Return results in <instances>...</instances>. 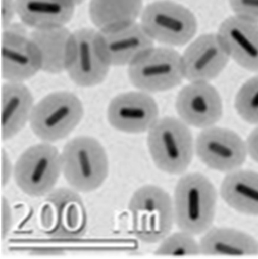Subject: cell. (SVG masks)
<instances>
[{"mask_svg": "<svg viewBox=\"0 0 258 259\" xmlns=\"http://www.w3.org/2000/svg\"><path fill=\"white\" fill-rule=\"evenodd\" d=\"M217 200L215 186L206 176L197 172L182 176L173 200L178 229L194 236L204 234L214 222Z\"/></svg>", "mask_w": 258, "mask_h": 259, "instance_id": "cell-1", "label": "cell"}, {"mask_svg": "<svg viewBox=\"0 0 258 259\" xmlns=\"http://www.w3.org/2000/svg\"><path fill=\"white\" fill-rule=\"evenodd\" d=\"M61 155L65 180L78 192H93L108 178V155L101 144L93 137L73 138L65 144Z\"/></svg>", "mask_w": 258, "mask_h": 259, "instance_id": "cell-2", "label": "cell"}, {"mask_svg": "<svg viewBox=\"0 0 258 259\" xmlns=\"http://www.w3.org/2000/svg\"><path fill=\"white\" fill-rule=\"evenodd\" d=\"M147 143L154 165L168 174H184L193 158L195 146L191 131L175 117L158 119L148 131Z\"/></svg>", "mask_w": 258, "mask_h": 259, "instance_id": "cell-3", "label": "cell"}, {"mask_svg": "<svg viewBox=\"0 0 258 259\" xmlns=\"http://www.w3.org/2000/svg\"><path fill=\"white\" fill-rule=\"evenodd\" d=\"M133 230L142 242L156 244L170 234L175 223L174 203L169 193L153 185L142 186L129 203Z\"/></svg>", "mask_w": 258, "mask_h": 259, "instance_id": "cell-4", "label": "cell"}, {"mask_svg": "<svg viewBox=\"0 0 258 259\" xmlns=\"http://www.w3.org/2000/svg\"><path fill=\"white\" fill-rule=\"evenodd\" d=\"M83 115V106L76 96L57 92L44 97L34 105L30 126L41 140L53 143L70 135Z\"/></svg>", "mask_w": 258, "mask_h": 259, "instance_id": "cell-5", "label": "cell"}, {"mask_svg": "<svg viewBox=\"0 0 258 259\" xmlns=\"http://www.w3.org/2000/svg\"><path fill=\"white\" fill-rule=\"evenodd\" d=\"M61 172V154L57 147L46 142L27 148L17 160L13 170L17 186L32 197L49 194Z\"/></svg>", "mask_w": 258, "mask_h": 259, "instance_id": "cell-6", "label": "cell"}, {"mask_svg": "<svg viewBox=\"0 0 258 259\" xmlns=\"http://www.w3.org/2000/svg\"><path fill=\"white\" fill-rule=\"evenodd\" d=\"M140 24L154 41L170 47L190 42L198 27L197 19L190 10L165 0L147 6L141 14Z\"/></svg>", "mask_w": 258, "mask_h": 259, "instance_id": "cell-7", "label": "cell"}, {"mask_svg": "<svg viewBox=\"0 0 258 259\" xmlns=\"http://www.w3.org/2000/svg\"><path fill=\"white\" fill-rule=\"evenodd\" d=\"M128 76L142 92L168 91L184 78L181 55L171 48L153 47L129 65Z\"/></svg>", "mask_w": 258, "mask_h": 259, "instance_id": "cell-8", "label": "cell"}, {"mask_svg": "<svg viewBox=\"0 0 258 259\" xmlns=\"http://www.w3.org/2000/svg\"><path fill=\"white\" fill-rule=\"evenodd\" d=\"M194 146L202 163L213 170L226 174L241 167L247 155L246 144L242 138L224 127L213 126L203 129Z\"/></svg>", "mask_w": 258, "mask_h": 259, "instance_id": "cell-9", "label": "cell"}, {"mask_svg": "<svg viewBox=\"0 0 258 259\" xmlns=\"http://www.w3.org/2000/svg\"><path fill=\"white\" fill-rule=\"evenodd\" d=\"M97 36V30L87 27L72 32L66 72L81 87L100 84L109 73L110 66L99 50Z\"/></svg>", "mask_w": 258, "mask_h": 259, "instance_id": "cell-10", "label": "cell"}, {"mask_svg": "<svg viewBox=\"0 0 258 259\" xmlns=\"http://www.w3.org/2000/svg\"><path fill=\"white\" fill-rule=\"evenodd\" d=\"M97 37L99 50L110 67L129 66L154 47V40L140 23L112 30H97Z\"/></svg>", "mask_w": 258, "mask_h": 259, "instance_id": "cell-11", "label": "cell"}, {"mask_svg": "<svg viewBox=\"0 0 258 259\" xmlns=\"http://www.w3.org/2000/svg\"><path fill=\"white\" fill-rule=\"evenodd\" d=\"M159 110L146 92H128L115 97L108 109L109 122L115 129L129 134L149 131L156 123Z\"/></svg>", "mask_w": 258, "mask_h": 259, "instance_id": "cell-12", "label": "cell"}, {"mask_svg": "<svg viewBox=\"0 0 258 259\" xmlns=\"http://www.w3.org/2000/svg\"><path fill=\"white\" fill-rule=\"evenodd\" d=\"M184 78L191 82H209L221 73L230 57L218 34H202L181 55Z\"/></svg>", "mask_w": 258, "mask_h": 259, "instance_id": "cell-13", "label": "cell"}, {"mask_svg": "<svg viewBox=\"0 0 258 259\" xmlns=\"http://www.w3.org/2000/svg\"><path fill=\"white\" fill-rule=\"evenodd\" d=\"M176 109L182 121L198 128L214 126L223 115L219 93L208 82H191L182 89L177 97Z\"/></svg>", "mask_w": 258, "mask_h": 259, "instance_id": "cell-14", "label": "cell"}, {"mask_svg": "<svg viewBox=\"0 0 258 259\" xmlns=\"http://www.w3.org/2000/svg\"><path fill=\"white\" fill-rule=\"evenodd\" d=\"M42 70L39 51L28 35L9 29L2 39V74L8 82H23Z\"/></svg>", "mask_w": 258, "mask_h": 259, "instance_id": "cell-15", "label": "cell"}, {"mask_svg": "<svg viewBox=\"0 0 258 259\" xmlns=\"http://www.w3.org/2000/svg\"><path fill=\"white\" fill-rule=\"evenodd\" d=\"M44 201L49 203L53 212V226L47 234L58 238L83 236L87 230V215L78 192L72 188L54 189Z\"/></svg>", "mask_w": 258, "mask_h": 259, "instance_id": "cell-16", "label": "cell"}, {"mask_svg": "<svg viewBox=\"0 0 258 259\" xmlns=\"http://www.w3.org/2000/svg\"><path fill=\"white\" fill-rule=\"evenodd\" d=\"M217 34L230 58L246 70L258 72V23L235 15L222 22Z\"/></svg>", "mask_w": 258, "mask_h": 259, "instance_id": "cell-17", "label": "cell"}, {"mask_svg": "<svg viewBox=\"0 0 258 259\" xmlns=\"http://www.w3.org/2000/svg\"><path fill=\"white\" fill-rule=\"evenodd\" d=\"M17 16L32 29L66 26L73 17L75 0H16Z\"/></svg>", "mask_w": 258, "mask_h": 259, "instance_id": "cell-18", "label": "cell"}, {"mask_svg": "<svg viewBox=\"0 0 258 259\" xmlns=\"http://www.w3.org/2000/svg\"><path fill=\"white\" fill-rule=\"evenodd\" d=\"M32 93L23 82H7L2 90L1 125L3 141L20 133L29 122L34 108Z\"/></svg>", "mask_w": 258, "mask_h": 259, "instance_id": "cell-19", "label": "cell"}, {"mask_svg": "<svg viewBox=\"0 0 258 259\" xmlns=\"http://www.w3.org/2000/svg\"><path fill=\"white\" fill-rule=\"evenodd\" d=\"M72 36L66 26L31 31L29 36L39 51L42 71L53 74L66 71Z\"/></svg>", "mask_w": 258, "mask_h": 259, "instance_id": "cell-20", "label": "cell"}, {"mask_svg": "<svg viewBox=\"0 0 258 259\" xmlns=\"http://www.w3.org/2000/svg\"><path fill=\"white\" fill-rule=\"evenodd\" d=\"M199 246L200 254L207 256L258 255V241L255 238L230 228L210 229L199 240Z\"/></svg>", "mask_w": 258, "mask_h": 259, "instance_id": "cell-21", "label": "cell"}, {"mask_svg": "<svg viewBox=\"0 0 258 259\" xmlns=\"http://www.w3.org/2000/svg\"><path fill=\"white\" fill-rule=\"evenodd\" d=\"M220 195L236 211L258 216V172L240 169L229 172L222 183Z\"/></svg>", "mask_w": 258, "mask_h": 259, "instance_id": "cell-22", "label": "cell"}, {"mask_svg": "<svg viewBox=\"0 0 258 259\" xmlns=\"http://www.w3.org/2000/svg\"><path fill=\"white\" fill-rule=\"evenodd\" d=\"M143 11L142 0H90L89 16L99 31L136 22Z\"/></svg>", "mask_w": 258, "mask_h": 259, "instance_id": "cell-23", "label": "cell"}, {"mask_svg": "<svg viewBox=\"0 0 258 259\" xmlns=\"http://www.w3.org/2000/svg\"><path fill=\"white\" fill-rule=\"evenodd\" d=\"M200 254L199 243L194 236L183 231L168 235L154 252L157 256H195Z\"/></svg>", "mask_w": 258, "mask_h": 259, "instance_id": "cell-24", "label": "cell"}, {"mask_svg": "<svg viewBox=\"0 0 258 259\" xmlns=\"http://www.w3.org/2000/svg\"><path fill=\"white\" fill-rule=\"evenodd\" d=\"M235 106L245 121L258 125V76L246 81L237 92Z\"/></svg>", "mask_w": 258, "mask_h": 259, "instance_id": "cell-25", "label": "cell"}, {"mask_svg": "<svg viewBox=\"0 0 258 259\" xmlns=\"http://www.w3.org/2000/svg\"><path fill=\"white\" fill-rule=\"evenodd\" d=\"M235 16L258 23V0H229Z\"/></svg>", "mask_w": 258, "mask_h": 259, "instance_id": "cell-26", "label": "cell"}, {"mask_svg": "<svg viewBox=\"0 0 258 259\" xmlns=\"http://www.w3.org/2000/svg\"><path fill=\"white\" fill-rule=\"evenodd\" d=\"M17 15L16 0H2V23L4 30L12 26Z\"/></svg>", "mask_w": 258, "mask_h": 259, "instance_id": "cell-27", "label": "cell"}, {"mask_svg": "<svg viewBox=\"0 0 258 259\" xmlns=\"http://www.w3.org/2000/svg\"><path fill=\"white\" fill-rule=\"evenodd\" d=\"M12 211L7 199L3 197L2 200V236L3 239L6 238L12 226Z\"/></svg>", "mask_w": 258, "mask_h": 259, "instance_id": "cell-28", "label": "cell"}, {"mask_svg": "<svg viewBox=\"0 0 258 259\" xmlns=\"http://www.w3.org/2000/svg\"><path fill=\"white\" fill-rule=\"evenodd\" d=\"M247 154L258 163V127L250 133L246 142Z\"/></svg>", "mask_w": 258, "mask_h": 259, "instance_id": "cell-29", "label": "cell"}, {"mask_svg": "<svg viewBox=\"0 0 258 259\" xmlns=\"http://www.w3.org/2000/svg\"><path fill=\"white\" fill-rule=\"evenodd\" d=\"M2 164H3V185L5 186L9 182L12 174V164L5 150L2 153Z\"/></svg>", "mask_w": 258, "mask_h": 259, "instance_id": "cell-30", "label": "cell"}, {"mask_svg": "<svg viewBox=\"0 0 258 259\" xmlns=\"http://www.w3.org/2000/svg\"><path fill=\"white\" fill-rule=\"evenodd\" d=\"M81 1H82V0H75V2L77 3V5L79 2H80Z\"/></svg>", "mask_w": 258, "mask_h": 259, "instance_id": "cell-31", "label": "cell"}]
</instances>
